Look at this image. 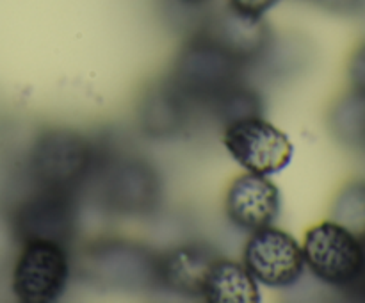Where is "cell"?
Here are the masks:
<instances>
[{"mask_svg":"<svg viewBox=\"0 0 365 303\" xmlns=\"http://www.w3.org/2000/svg\"><path fill=\"white\" fill-rule=\"evenodd\" d=\"M303 259L314 277L334 287L359 284L362 273L360 239L344 225L323 221L310 228L303 242Z\"/></svg>","mask_w":365,"mask_h":303,"instance_id":"cell-2","label":"cell"},{"mask_svg":"<svg viewBox=\"0 0 365 303\" xmlns=\"http://www.w3.org/2000/svg\"><path fill=\"white\" fill-rule=\"evenodd\" d=\"M360 246H362V273H360L359 282L362 280L365 284V234L360 237Z\"/></svg>","mask_w":365,"mask_h":303,"instance_id":"cell-9","label":"cell"},{"mask_svg":"<svg viewBox=\"0 0 365 303\" xmlns=\"http://www.w3.org/2000/svg\"><path fill=\"white\" fill-rule=\"evenodd\" d=\"M242 260L252 277L267 287H291L305 269L303 250L298 241L274 227L252 232Z\"/></svg>","mask_w":365,"mask_h":303,"instance_id":"cell-4","label":"cell"},{"mask_svg":"<svg viewBox=\"0 0 365 303\" xmlns=\"http://www.w3.org/2000/svg\"><path fill=\"white\" fill-rule=\"evenodd\" d=\"M198 292L212 303H259L257 280L242 264L234 260H212L203 269Z\"/></svg>","mask_w":365,"mask_h":303,"instance_id":"cell-6","label":"cell"},{"mask_svg":"<svg viewBox=\"0 0 365 303\" xmlns=\"http://www.w3.org/2000/svg\"><path fill=\"white\" fill-rule=\"evenodd\" d=\"M351 78L362 95H365V46L356 52L355 59L351 63Z\"/></svg>","mask_w":365,"mask_h":303,"instance_id":"cell-8","label":"cell"},{"mask_svg":"<svg viewBox=\"0 0 365 303\" xmlns=\"http://www.w3.org/2000/svg\"><path fill=\"white\" fill-rule=\"evenodd\" d=\"M70 280V260L56 239H27L13 271V292L24 303L56 302Z\"/></svg>","mask_w":365,"mask_h":303,"instance_id":"cell-1","label":"cell"},{"mask_svg":"<svg viewBox=\"0 0 365 303\" xmlns=\"http://www.w3.org/2000/svg\"><path fill=\"white\" fill-rule=\"evenodd\" d=\"M280 189L266 175H239L225 196L227 217L242 230L255 232L271 227L280 214Z\"/></svg>","mask_w":365,"mask_h":303,"instance_id":"cell-5","label":"cell"},{"mask_svg":"<svg viewBox=\"0 0 365 303\" xmlns=\"http://www.w3.org/2000/svg\"><path fill=\"white\" fill-rule=\"evenodd\" d=\"M180 2L189 4V6H202V4L209 2V0H180Z\"/></svg>","mask_w":365,"mask_h":303,"instance_id":"cell-10","label":"cell"},{"mask_svg":"<svg viewBox=\"0 0 365 303\" xmlns=\"http://www.w3.org/2000/svg\"><path fill=\"white\" fill-rule=\"evenodd\" d=\"M223 145L246 171L266 177L285 170L294 155L287 134L259 116L230 121L223 132Z\"/></svg>","mask_w":365,"mask_h":303,"instance_id":"cell-3","label":"cell"},{"mask_svg":"<svg viewBox=\"0 0 365 303\" xmlns=\"http://www.w3.org/2000/svg\"><path fill=\"white\" fill-rule=\"evenodd\" d=\"M232 13L246 20H260L264 13L271 9L278 0H228Z\"/></svg>","mask_w":365,"mask_h":303,"instance_id":"cell-7","label":"cell"}]
</instances>
